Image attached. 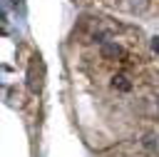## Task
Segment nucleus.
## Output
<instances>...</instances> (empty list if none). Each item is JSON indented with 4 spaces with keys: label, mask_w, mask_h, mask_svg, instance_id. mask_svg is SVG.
Returning a JSON list of instances; mask_svg holds the SVG:
<instances>
[{
    "label": "nucleus",
    "mask_w": 159,
    "mask_h": 157,
    "mask_svg": "<svg viewBox=\"0 0 159 157\" xmlns=\"http://www.w3.org/2000/svg\"><path fill=\"white\" fill-rule=\"evenodd\" d=\"M117 52H119L117 45H104V55H117Z\"/></svg>",
    "instance_id": "nucleus-1"
},
{
    "label": "nucleus",
    "mask_w": 159,
    "mask_h": 157,
    "mask_svg": "<svg viewBox=\"0 0 159 157\" xmlns=\"http://www.w3.org/2000/svg\"><path fill=\"white\" fill-rule=\"evenodd\" d=\"M152 47H154V50L159 52V37H154V40H152Z\"/></svg>",
    "instance_id": "nucleus-2"
}]
</instances>
